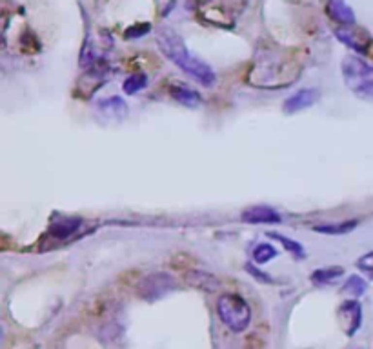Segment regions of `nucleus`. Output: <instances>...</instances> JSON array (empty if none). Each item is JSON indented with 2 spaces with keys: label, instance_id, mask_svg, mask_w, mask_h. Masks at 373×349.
Masks as SVG:
<instances>
[{
  "label": "nucleus",
  "instance_id": "nucleus-7",
  "mask_svg": "<svg viewBox=\"0 0 373 349\" xmlns=\"http://www.w3.org/2000/svg\"><path fill=\"white\" fill-rule=\"evenodd\" d=\"M319 99H321V91H319L317 87H306V90H299L297 93L288 97V99L284 100L282 109H284V113H288V115H290V113L302 111V109H308L312 108V106H315V104L319 102Z\"/></svg>",
  "mask_w": 373,
  "mask_h": 349
},
{
  "label": "nucleus",
  "instance_id": "nucleus-2",
  "mask_svg": "<svg viewBox=\"0 0 373 349\" xmlns=\"http://www.w3.org/2000/svg\"><path fill=\"white\" fill-rule=\"evenodd\" d=\"M299 71L300 68L293 64V61L281 59V56H264V59H257L247 82L259 77V80L252 86L275 90V87H284L295 82Z\"/></svg>",
  "mask_w": 373,
  "mask_h": 349
},
{
  "label": "nucleus",
  "instance_id": "nucleus-11",
  "mask_svg": "<svg viewBox=\"0 0 373 349\" xmlns=\"http://www.w3.org/2000/svg\"><path fill=\"white\" fill-rule=\"evenodd\" d=\"M328 15L335 22L344 24V26H353L355 24V13L346 4V0H328Z\"/></svg>",
  "mask_w": 373,
  "mask_h": 349
},
{
  "label": "nucleus",
  "instance_id": "nucleus-17",
  "mask_svg": "<svg viewBox=\"0 0 373 349\" xmlns=\"http://www.w3.org/2000/svg\"><path fill=\"white\" fill-rule=\"evenodd\" d=\"M357 220H348V222H338V224H322V226H315V231L317 233H324V235H346L352 229L357 228Z\"/></svg>",
  "mask_w": 373,
  "mask_h": 349
},
{
  "label": "nucleus",
  "instance_id": "nucleus-9",
  "mask_svg": "<svg viewBox=\"0 0 373 349\" xmlns=\"http://www.w3.org/2000/svg\"><path fill=\"white\" fill-rule=\"evenodd\" d=\"M243 220L247 224H279L281 213L269 206H252L243 212Z\"/></svg>",
  "mask_w": 373,
  "mask_h": 349
},
{
  "label": "nucleus",
  "instance_id": "nucleus-12",
  "mask_svg": "<svg viewBox=\"0 0 373 349\" xmlns=\"http://www.w3.org/2000/svg\"><path fill=\"white\" fill-rule=\"evenodd\" d=\"M169 91H171V97L178 104L186 106V108H199L200 104H202V99H200L199 93L195 90H191V87L184 86V84H173Z\"/></svg>",
  "mask_w": 373,
  "mask_h": 349
},
{
  "label": "nucleus",
  "instance_id": "nucleus-19",
  "mask_svg": "<svg viewBox=\"0 0 373 349\" xmlns=\"http://www.w3.org/2000/svg\"><path fill=\"white\" fill-rule=\"evenodd\" d=\"M366 288H368V284L365 282V278L359 275H352L350 278H348L346 282H344L343 286V291L348 295H352V297H360V295L366 293Z\"/></svg>",
  "mask_w": 373,
  "mask_h": 349
},
{
  "label": "nucleus",
  "instance_id": "nucleus-23",
  "mask_svg": "<svg viewBox=\"0 0 373 349\" xmlns=\"http://www.w3.org/2000/svg\"><path fill=\"white\" fill-rule=\"evenodd\" d=\"M149 30H152V26H149V24H139V26L128 27L126 39H137V37H142V35L148 33Z\"/></svg>",
  "mask_w": 373,
  "mask_h": 349
},
{
  "label": "nucleus",
  "instance_id": "nucleus-13",
  "mask_svg": "<svg viewBox=\"0 0 373 349\" xmlns=\"http://www.w3.org/2000/svg\"><path fill=\"white\" fill-rule=\"evenodd\" d=\"M344 275V267L341 266H330V267H322V269H315L312 273V282L315 286H330Z\"/></svg>",
  "mask_w": 373,
  "mask_h": 349
},
{
  "label": "nucleus",
  "instance_id": "nucleus-14",
  "mask_svg": "<svg viewBox=\"0 0 373 349\" xmlns=\"http://www.w3.org/2000/svg\"><path fill=\"white\" fill-rule=\"evenodd\" d=\"M335 35H337V39L341 40V42L346 44L348 48L355 49L357 53H366V40L360 39L355 30H350V27H346V30H337Z\"/></svg>",
  "mask_w": 373,
  "mask_h": 349
},
{
  "label": "nucleus",
  "instance_id": "nucleus-3",
  "mask_svg": "<svg viewBox=\"0 0 373 349\" xmlns=\"http://www.w3.org/2000/svg\"><path fill=\"white\" fill-rule=\"evenodd\" d=\"M341 71H343L344 84L353 95L359 99L373 100V66L368 64L365 59H360L357 55L344 56L343 64H341Z\"/></svg>",
  "mask_w": 373,
  "mask_h": 349
},
{
  "label": "nucleus",
  "instance_id": "nucleus-8",
  "mask_svg": "<svg viewBox=\"0 0 373 349\" xmlns=\"http://www.w3.org/2000/svg\"><path fill=\"white\" fill-rule=\"evenodd\" d=\"M184 281L191 288L200 289V291H208V293L219 291V288H221V281H219L217 276L213 275V273L202 271V269H190V271H186Z\"/></svg>",
  "mask_w": 373,
  "mask_h": 349
},
{
  "label": "nucleus",
  "instance_id": "nucleus-16",
  "mask_svg": "<svg viewBox=\"0 0 373 349\" xmlns=\"http://www.w3.org/2000/svg\"><path fill=\"white\" fill-rule=\"evenodd\" d=\"M146 86H148V77H146V73H135L130 75V77L124 80L122 90H124L126 95H137V93H140Z\"/></svg>",
  "mask_w": 373,
  "mask_h": 349
},
{
  "label": "nucleus",
  "instance_id": "nucleus-5",
  "mask_svg": "<svg viewBox=\"0 0 373 349\" xmlns=\"http://www.w3.org/2000/svg\"><path fill=\"white\" fill-rule=\"evenodd\" d=\"M177 282L173 281V276L168 273H152L146 275L142 281L139 282V295L148 300H155V298L162 297V295L169 293L171 289H175Z\"/></svg>",
  "mask_w": 373,
  "mask_h": 349
},
{
  "label": "nucleus",
  "instance_id": "nucleus-22",
  "mask_svg": "<svg viewBox=\"0 0 373 349\" xmlns=\"http://www.w3.org/2000/svg\"><path fill=\"white\" fill-rule=\"evenodd\" d=\"M246 271L250 273V275H253V278H255V281H259V282H266V284H271V282H274V278H271L268 273L259 271V269H257L253 264H246Z\"/></svg>",
  "mask_w": 373,
  "mask_h": 349
},
{
  "label": "nucleus",
  "instance_id": "nucleus-4",
  "mask_svg": "<svg viewBox=\"0 0 373 349\" xmlns=\"http://www.w3.org/2000/svg\"><path fill=\"white\" fill-rule=\"evenodd\" d=\"M217 313L221 322L233 333H243L252 322V307L243 297L224 293L219 297Z\"/></svg>",
  "mask_w": 373,
  "mask_h": 349
},
{
  "label": "nucleus",
  "instance_id": "nucleus-18",
  "mask_svg": "<svg viewBox=\"0 0 373 349\" xmlns=\"http://www.w3.org/2000/svg\"><path fill=\"white\" fill-rule=\"evenodd\" d=\"M268 237L274 238V240H277V242H281L282 246H284V250L290 251L291 255H295L297 259H302L304 255H306L304 253V247L300 242L291 240V238L284 237V235H279V233H274V231H268Z\"/></svg>",
  "mask_w": 373,
  "mask_h": 349
},
{
  "label": "nucleus",
  "instance_id": "nucleus-1",
  "mask_svg": "<svg viewBox=\"0 0 373 349\" xmlns=\"http://www.w3.org/2000/svg\"><path fill=\"white\" fill-rule=\"evenodd\" d=\"M157 44H159V49L164 53L169 62L178 66L184 73L195 78L197 82L202 84V86H213L215 84V71L212 69V66L200 61L197 55H193L186 48V42L177 31H173L171 27H161L157 31Z\"/></svg>",
  "mask_w": 373,
  "mask_h": 349
},
{
  "label": "nucleus",
  "instance_id": "nucleus-6",
  "mask_svg": "<svg viewBox=\"0 0 373 349\" xmlns=\"http://www.w3.org/2000/svg\"><path fill=\"white\" fill-rule=\"evenodd\" d=\"M337 320L346 336H353L362 324V307L357 300L343 302L337 310Z\"/></svg>",
  "mask_w": 373,
  "mask_h": 349
},
{
  "label": "nucleus",
  "instance_id": "nucleus-15",
  "mask_svg": "<svg viewBox=\"0 0 373 349\" xmlns=\"http://www.w3.org/2000/svg\"><path fill=\"white\" fill-rule=\"evenodd\" d=\"M99 109L109 116H124L128 113L126 104H124L121 97H109V99L100 100Z\"/></svg>",
  "mask_w": 373,
  "mask_h": 349
},
{
  "label": "nucleus",
  "instance_id": "nucleus-10",
  "mask_svg": "<svg viewBox=\"0 0 373 349\" xmlns=\"http://www.w3.org/2000/svg\"><path fill=\"white\" fill-rule=\"evenodd\" d=\"M82 226V219H78V216H61L59 220L51 222L49 226V235L53 238H59V240H66V238H70L71 235L80 229Z\"/></svg>",
  "mask_w": 373,
  "mask_h": 349
},
{
  "label": "nucleus",
  "instance_id": "nucleus-21",
  "mask_svg": "<svg viewBox=\"0 0 373 349\" xmlns=\"http://www.w3.org/2000/svg\"><path fill=\"white\" fill-rule=\"evenodd\" d=\"M357 267H359L360 271H365L373 276V251L372 253H366L365 257H360V259L357 260Z\"/></svg>",
  "mask_w": 373,
  "mask_h": 349
},
{
  "label": "nucleus",
  "instance_id": "nucleus-20",
  "mask_svg": "<svg viewBox=\"0 0 373 349\" xmlns=\"http://www.w3.org/2000/svg\"><path fill=\"white\" fill-rule=\"evenodd\" d=\"M277 257V250H275L271 244H257L255 250H253V260H255L259 266L269 262L271 259Z\"/></svg>",
  "mask_w": 373,
  "mask_h": 349
}]
</instances>
